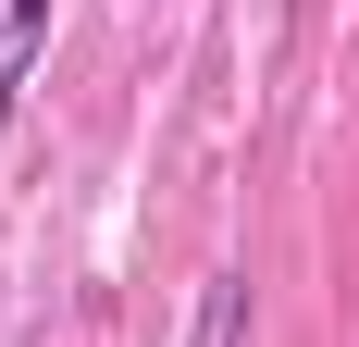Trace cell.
Here are the masks:
<instances>
[{
  "mask_svg": "<svg viewBox=\"0 0 359 347\" xmlns=\"http://www.w3.org/2000/svg\"><path fill=\"white\" fill-rule=\"evenodd\" d=\"M50 13L62 0H0V124L25 112V74L50 63Z\"/></svg>",
  "mask_w": 359,
  "mask_h": 347,
  "instance_id": "6da1fadb",
  "label": "cell"
},
{
  "mask_svg": "<svg viewBox=\"0 0 359 347\" xmlns=\"http://www.w3.org/2000/svg\"><path fill=\"white\" fill-rule=\"evenodd\" d=\"M186 347H248V273H211L198 285V335Z\"/></svg>",
  "mask_w": 359,
  "mask_h": 347,
  "instance_id": "7a4b0ae2",
  "label": "cell"
}]
</instances>
